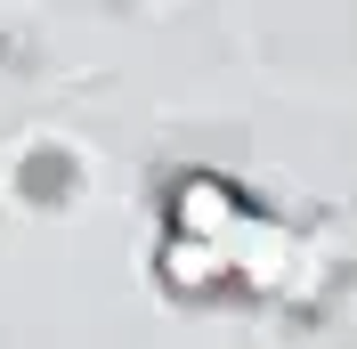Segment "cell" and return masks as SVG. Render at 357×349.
Wrapping results in <instances>:
<instances>
[{
    "mask_svg": "<svg viewBox=\"0 0 357 349\" xmlns=\"http://www.w3.org/2000/svg\"><path fill=\"white\" fill-rule=\"evenodd\" d=\"M252 211H260V203L236 195V187H227V179H211V171H187V179L171 187V236L211 244V252H227V236H236Z\"/></svg>",
    "mask_w": 357,
    "mask_h": 349,
    "instance_id": "obj_1",
    "label": "cell"
},
{
    "mask_svg": "<svg viewBox=\"0 0 357 349\" xmlns=\"http://www.w3.org/2000/svg\"><path fill=\"white\" fill-rule=\"evenodd\" d=\"M66 179H73V163H66L57 147H49V154H33V187H49V195H66Z\"/></svg>",
    "mask_w": 357,
    "mask_h": 349,
    "instance_id": "obj_2",
    "label": "cell"
}]
</instances>
